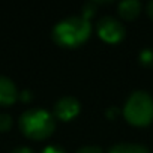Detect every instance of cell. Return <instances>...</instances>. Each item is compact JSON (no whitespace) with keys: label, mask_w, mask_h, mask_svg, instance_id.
<instances>
[{"label":"cell","mask_w":153,"mask_h":153,"mask_svg":"<svg viewBox=\"0 0 153 153\" xmlns=\"http://www.w3.org/2000/svg\"><path fill=\"white\" fill-rule=\"evenodd\" d=\"M90 21L81 17H69L59 21L53 29V39L57 45L65 48H75L87 41L90 36Z\"/></svg>","instance_id":"1"},{"label":"cell","mask_w":153,"mask_h":153,"mask_svg":"<svg viewBox=\"0 0 153 153\" xmlns=\"http://www.w3.org/2000/svg\"><path fill=\"white\" fill-rule=\"evenodd\" d=\"M56 128L54 116L42 108H32L21 114L20 129L21 132L32 140H45L48 138Z\"/></svg>","instance_id":"2"},{"label":"cell","mask_w":153,"mask_h":153,"mask_svg":"<svg viewBox=\"0 0 153 153\" xmlns=\"http://www.w3.org/2000/svg\"><path fill=\"white\" fill-rule=\"evenodd\" d=\"M123 116L134 126L149 125L153 120V98L143 90L134 92L123 107Z\"/></svg>","instance_id":"3"},{"label":"cell","mask_w":153,"mask_h":153,"mask_svg":"<svg viewBox=\"0 0 153 153\" xmlns=\"http://www.w3.org/2000/svg\"><path fill=\"white\" fill-rule=\"evenodd\" d=\"M96 32L99 38L108 44H116L122 41L125 36L123 24L117 21L114 17H102L96 24Z\"/></svg>","instance_id":"4"},{"label":"cell","mask_w":153,"mask_h":153,"mask_svg":"<svg viewBox=\"0 0 153 153\" xmlns=\"http://www.w3.org/2000/svg\"><path fill=\"white\" fill-rule=\"evenodd\" d=\"M80 102L74 96H63L54 104V117L68 122L80 113Z\"/></svg>","instance_id":"5"},{"label":"cell","mask_w":153,"mask_h":153,"mask_svg":"<svg viewBox=\"0 0 153 153\" xmlns=\"http://www.w3.org/2000/svg\"><path fill=\"white\" fill-rule=\"evenodd\" d=\"M18 92L12 80L0 75V105H11L17 101Z\"/></svg>","instance_id":"6"},{"label":"cell","mask_w":153,"mask_h":153,"mask_svg":"<svg viewBox=\"0 0 153 153\" xmlns=\"http://www.w3.org/2000/svg\"><path fill=\"white\" fill-rule=\"evenodd\" d=\"M117 9H119V14L122 18L134 20L135 17H138V14L141 11V2H138V0H125V2L119 3Z\"/></svg>","instance_id":"7"},{"label":"cell","mask_w":153,"mask_h":153,"mask_svg":"<svg viewBox=\"0 0 153 153\" xmlns=\"http://www.w3.org/2000/svg\"><path fill=\"white\" fill-rule=\"evenodd\" d=\"M108 153H149V150L140 144H128V143H122V144H116L110 149Z\"/></svg>","instance_id":"8"},{"label":"cell","mask_w":153,"mask_h":153,"mask_svg":"<svg viewBox=\"0 0 153 153\" xmlns=\"http://www.w3.org/2000/svg\"><path fill=\"white\" fill-rule=\"evenodd\" d=\"M140 63L144 66H153V50L152 48H144L140 53Z\"/></svg>","instance_id":"9"},{"label":"cell","mask_w":153,"mask_h":153,"mask_svg":"<svg viewBox=\"0 0 153 153\" xmlns=\"http://www.w3.org/2000/svg\"><path fill=\"white\" fill-rule=\"evenodd\" d=\"M11 126H12V117H11L9 114L2 113V114H0V132L9 131Z\"/></svg>","instance_id":"10"},{"label":"cell","mask_w":153,"mask_h":153,"mask_svg":"<svg viewBox=\"0 0 153 153\" xmlns=\"http://www.w3.org/2000/svg\"><path fill=\"white\" fill-rule=\"evenodd\" d=\"M95 9H96V3H93V2L86 3V5L83 6V17H84L86 20H89V17H90V15H93Z\"/></svg>","instance_id":"11"},{"label":"cell","mask_w":153,"mask_h":153,"mask_svg":"<svg viewBox=\"0 0 153 153\" xmlns=\"http://www.w3.org/2000/svg\"><path fill=\"white\" fill-rule=\"evenodd\" d=\"M76 153H102V150L96 146H86L81 147L80 150H76Z\"/></svg>","instance_id":"12"},{"label":"cell","mask_w":153,"mask_h":153,"mask_svg":"<svg viewBox=\"0 0 153 153\" xmlns=\"http://www.w3.org/2000/svg\"><path fill=\"white\" fill-rule=\"evenodd\" d=\"M42 153H65V152L60 147H57V146H48V147H45L42 150Z\"/></svg>","instance_id":"13"},{"label":"cell","mask_w":153,"mask_h":153,"mask_svg":"<svg viewBox=\"0 0 153 153\" xmlns=\"http://www.w3.org/2000/svg\"><path fill=\"white\" fill-rule=\"evenodd\" d=\"M12 153H35L32 149H29V147H18V149H15Z\"/></svg>","instance_id":"14"},{"label":"cell","mask_w":153,"mask_h":153,"mask_svg":"<svg viewBox=\"0 0 153 153\" xmlns=\"http://www.w3.org/2000/svg\"><path fill=\"white\" fill-rule=\"evenodd\" d=\"M147 14L153 20V0H152V2H149V5H147Z\"/></svg>","instance_id":"15"},{"label":"cell","mask_w":153,"mask_h":153,"mask_svg":"<svg viewBox=\"0 0 153 153\" xmlns=\"http://www.w3.org/2000/svg\"><path fill=\"white\" fill-rule=\"evenodd\" d=\"M29 96H30L29 92H23V93H21V99H23V101H29V99H30Z\"/></svg>","instance_id":"16"}]
</instances>
